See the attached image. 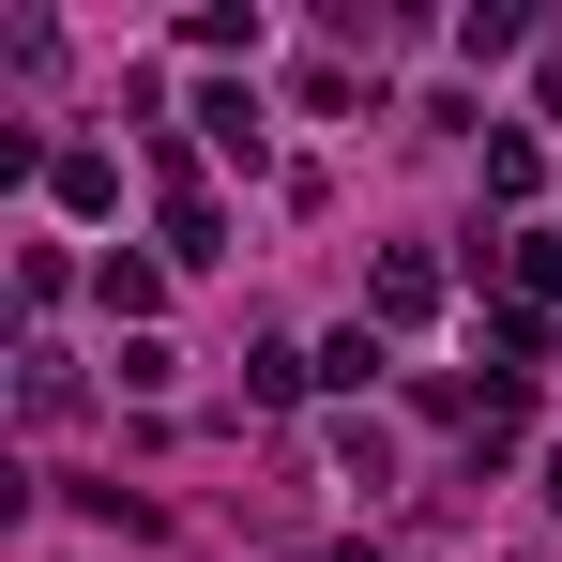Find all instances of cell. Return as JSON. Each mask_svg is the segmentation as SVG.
<instances>
[{"mask_svg":"<svg viewBox=\"0 0 562 562\" xmlns=\"http://www.w3.org/2000/svg\"><path fill=\"white\" fill-rule=\"evenodd\" d=\"M198 122H213V153H244V168H259V92H198Z\"/></svg>","mask_w":562,"mask_h":562,"instance_id":"cell-5","label":"cell"},{"mask_svg":"<svg viewBox=\"0 0 562 562\" xmlns=\"http://www.w3.org/2000/svg\"><path fill=\"white\" fill-rule=\"evenodd\" d=\"M46 183H61V213H106V198H122V168H106V153H61Z\"/></svg>","mask_w":562,"mask_h":562,"instance_id":"cell-6","label":"cell"},{"mask_svg":"<svg viewBox=\"0 0 562 562\" xmlns=\"http://www.w3.org/2000/svg\"><path fill=\"white\" fill-rule=\"evenodd\" d=\"M502 274H517V319H532V304H562V228H532V244H502Z\"/></svg>","mask_w":562,"mask_h":562,"instance_id":"cell-2","label":"cell"},{"mask_svg":"<svg viewBox=\"0 0 562 562\" xmlns=\"http://www.w3.org/2000/svg\"><path fill=\"white\" fill-rule=\"evenodd\" d=\"M548 502H562V457H548Z\"/></svg>","mask_w":562,"mask_h":562,"instance_id":"cell-8","label":"cell"},{"mask_svg":"<svg viewBox=\"0 0 562 562\" xmlns=\"http://www.w3.org/2000/svg\"><path fill=\"white\" fill-rule=\"evenodd\" d=\"M335 562H380V548H335Z\"/></svg>","mask_w":562,"mask_h":562,"instance_id":"cell-7","label":"cell"},{"mask_svg":"<svg viewBox=\"0 0 562 562\" xmlns=\"http://www.w3.org/2000/svg\"><path fill=\"white\" fill-rule=\"evenodd\" d=\"M517 31H532L517 0H471V15H457V61H517Z\"/></svg>","mask_w":562,"mask_h":562,"instance_id":"cell-3","label":"cell"},{"mask_svg":"<svg viewBox=\"0 0 562 562\" xmlns=\"http://www.w3.org/2000/svg\"><path fill=\"white\" fill-rule=\"evenodd\" d=\"M366 304H380V319H426V304H441V274H426V259L395 244V259H380V274H366Z\"/></svg>","mask_w":562,"mask_h":562,"instance_id":"cell-1","label":"cell"},{"mask_svg":"<svg viewBox=\"0 0 562 562\" xmlns=\"http://www.w3.org/2000/svg\"><path fill=\"white\" fill-rule=\"evenodd\" d=\"M213 244H228V213H213L198 183H168V259H213Z\"/></svg>","mask_w":562,"mask_h":562,"instance_id":"cell-4","label":"cell"}]
</instances>
